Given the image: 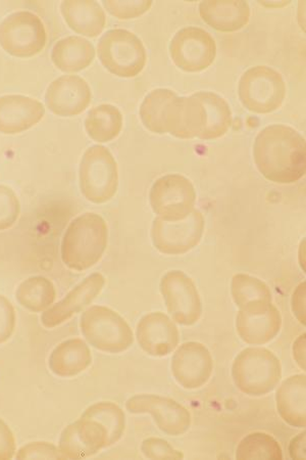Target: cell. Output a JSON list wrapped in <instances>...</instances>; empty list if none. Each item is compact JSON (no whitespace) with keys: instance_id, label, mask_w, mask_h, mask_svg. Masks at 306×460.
Listing matches in <instances>:
<instances>
[{"instance_id":"cell-1","label":"cell","mask_w":306,"mask_h":460,"mask_svg":"<svg viewBox=\"0 0 306 460\" xmlns=\"http://www.w3.org/2000/svg\"><path fill=\"white\" fill-rule=\"evenodd\" d=\"M258 172L275 183H293L306 172L305 139L286 125H271L261 130L253 146Z\"/></svg>"},{"instance_id":"cell-2","label":"cell","mask_w":306,"mask_h":460,"mask_svg":"<svg viewBox=\"0 0 306 460\" xmlns=\"http://www.w3.org/2000/svg\"><path fill=\"white\" fill-rule=\"evenodd\" d=\"M108 239L107 222L99 214H82L66 230L61 249L63 262L74 271L92 269L106 252Z\"/></svg>"},{"instance_id":"cell-3","label":"cell","mask_w":306,"mask_h":460,"mask_svg":"<svg viewBox=\"0 0 306 460\" xmlns=\"http://www.w3.org/2000/svg\"><path fill=\"white\" fill-rule=\"evenodd\" d=\"M231 124L229 103L219 94L201 92L184 98L183 139L220 138L226 135Z\"/></svg>"},{"instance_id":"cell-4","label":"cell","mask_w":306,"mask_h":460,"mask_svg":"<svg viewBox=\"0 0 306 460\" xmlns=\"http://www.w3.org/2000/svg\"><path fill=\"white\" fill-rule=\"evenodd\" d=\"M232 377L236 387L244 394L265 396L281 381V362L268 349L248 348L235 358Z\"/></svg>"},{"instance_id":"cell-5","label":"cell","mask_w":306,"mask_h":460,"mask_svg":"<svg viewBox=\"0 0 306 460\" xmlns=\"http://www.w3.org/2000/svg\"><path fill=\"white\" fill-rule=\"evenodd\" d=\"M80 328L87 342L102 352L122 353L134 342L130 325L109 307L88 308L81 316Z\"/></svg>"},{"instance_id":"cell-6","label":"cell","mask_w":306,"mask_h":460,"mask_svg":"<svg viewBox=\"0 0 306 460\" xmlns=\"http://www.w3.org/2000/svg\"><path fill=\"white\" fill-rule=\"evenodd\" d=\"M80 189L88 201L103 204L117 194L118 172L114 155L102 146L89 147L79 169Z\"/></svg>"},{"instance_id":"cell-7","label":"cell","mask_w":306,"mask_h":460,"mask_svg":"<svg viewBox=\"0 0 306 460\" xmlns=\"http://www.w3.org/2000/svg\"><path fill=\"white\" fill-rule=\"evenodd\" d=\"M97 50L101 64L116 76L132 78L144 69L146 50L144 43L128 30H109L101 37Z\"/></svg>"},{"instance_id":"cell-8","label":"cell","mask_w":306,"mask_h":460,"mask_svg":"<svg viewBox=\"0 0 306 460\" xmlns=\"http://www.w3.org/2000/svg\"><path fill=\"white\" fill-rule=\"evenodd\" d=\"M238 93L242 105L251 112L272 113L285 100V81L270 66H253L239 81Z\"/></svg>"},{"instance_id":"cell-9","label":"cell","mask_w":306,"mask_h":460,"mask_svg":"<svg viewBox=\"0 0 306 460\" xmlns=\"http://www.w3.org/2000/svg\"><path fill=\"white\" fill-rule=\"evenodd\" d=\"M149 203L158 218L169 222L180 221L193 212L197 191L188 178L169 174L153 183L149 192Z\"/></svg>"},{"instance_id":"cell-10","label":"cell","mask_w":306,"mask_h":460,"mask_svg":"<svg viewBox=\"0 0 306 460\" xmlns=\"http://www.w3.org/2000/svg\"><path fill=\"white\" fill-rule=\"evenodd\" d=\"M47 31L41 19L31 12H17L0 24V46L17 58L39 55L47 44Z\"/></svg>"},{"instance_id":"cell-11","label":"cell","mask_w":306,"mask_h":460,"mask_svg":"<svg viewBox=\"0 0 306 460\" xmlns=\"http://www.w3.org/2000/svg\"><path fill=\"white\" fill-rule=\"evenodd\" d=\"M184 98L173 91L159 88L149 93L140 107L144 128L158 135L183 137Z\"/></svg>"},{"instance_id":"cell-12","label":"cell","mask_w":306,"mask_h":460,"mask_svg":"<svg viewBox=\"0 0 306 460\" xmlns=\"http://www.w3.org/2000/svg\"><path fill=\"white\" fill-rule=\"evenodd\" d=\"M203 213L193 210L180 221L155 218L152 227V241L156 250L165 255H184L196 248L205 232Z\"/></svg>"},{"instance_id":"cell-13","label":"cell","mask_w":306,"mask_h":460,"mask_svg":"<svg viewBox=\"0 0 306 460\" xmlns=\"http://www.w3.org/2000/svg\"><path fill=\"white\" fill-rule=\"evenodd\" d=\"M160 288L169 314L176 323L193 325L199 321L203 303L196 284L188 274L180 270L167 272L161 280Z\"/></svg>"},{"instance_id":"cell-14","label":"cell","mask_w":306,"mask_h":460,"mask_svg":"<svg viewBox=\"0 0 306 460\" xmlns=\"http://www.w3.org/2000/svg\"><path fill=\"white\" fill-rule=\"evenodd\" d=\"M171 59L186 72H200L210 66L216 56L213 36L198 27L180 30L170 44Z\"/></svg>"},{"instance_id":"cell-15","label":"cell","mask_w":306,"mask_h":460,"mask_svg":"<svg viewBox=\"0 0 306 460\" xmlns=\"http://www.w3.org/2000/svg\"><path fill=\"white\" fill-rule=\"evenodd\" d=\"M126 408L134 414H152L156 426L169 436L184 435L191 426L190 412L168 397L152 394L133 396L126 402Z\"/></svg>"},{"instance_id":"cell-16","label":"cell","mask_w":306,"mask_h":460,"mask_svg":"<svg viewBox=\"0 0 306 460\" xmlns=\"http://www.w3.org/2000/svg\"><path fill=\"white\" fill-rule=\"evenodd\" d=\"M109 447L111 445L106 427L84 415L64 429L58 444L63 459L91 457Z\"/></svg>"},{"instance_id":"cell-17","label":"cell","mask_w":306,"mask_h":460,"mask_svg":"<svg viewBox=\"0 0 306 460\" xmlns=\"http://www.w3.org/2000/svg\"><path fill=\"white\" fill-rule=\"evenodd\" d=\"M282 316L272 302L252 304L240 309L236 316L239 337L249 345L271 342L281 331Z\"/></svg>"},{"instance_id":"cell-18","label":"cell","mask_w":306,"mask_h":460,"mask_svg":"<svg viewBox=\"0 0 306 460\" xmlns=\"http://www.w3.org/2000/svg\"><path fill=\"white\" fill-rule=\"evenodd\" d=\"M171 373L184 389L196 390L210 380L214 362L208 349L198 342L185 343L171 359Z\"/></svg>"},{"instance_id":"cell-19","label":"cell","mask_w":306,"mask_h":460,"mask_svg":"<svg viewBox=\"0 0 306 460\" xmlns=\"http://www.w3.org/2000/svg\"><path fill=\"white\" fill-rule=\"evenodd\" d=\"M92 89L83 78L65 75L52 83L46 93V102L52 113L74 117L83 113L92 102Z\"/></svg>"},{"instance_id":"cell-20","label":"cell","mask_w":306,"mask_h":460,"mask_svg":"<svg viewBox=\"0 0 306 460\" xmlns=\"http://www.w3.org/2000/svg\"><path fill=\"white\" fill-rule=\"evenodd\" d=\"M106 285L102 274L93 273L74 287L65 298L44 311L41 323L44 328L55 329L83 311L96 299Z\"/></svg>"},{"instance_id":"cell-21","label":"cell","mask_w":306,"mask_h":460,"mask_svg":"<svg viewBox=\"0 0 306 460\" xmlns=\"http://www.w3.org/2000/svg\"><path fill=\"white\" fill-rule=\"evenodd\" d=\"M136 337L142 350L154 358H163L175 350L180 333L169 316L153 313L140 319Z\"/></svg>"},{"instance_id":"cell-22","label":"cell","mask_w":306,"mask_h":460,"mask_svg":"<svg viewBox=\"0 0 306 460\" xmlns=\"http://www.w3.org/2000/svg\"><path fill=\"white\" fill-rule=\"evenodd\" d=\"M46 115V109L37 100L25 95L0 96V133L17 135L32 128Z\"/></svg>"},{"instance_id":"cell-23","label":"cell","mask_w":306,"mask_h":460,"mask_svg":"<svg viewBox=\"0 0 306 460\" xmlns=\"http://www.w3.org/2000/svg\"><path fill=\"white\" fill-rule=\"evenodd\" d=\"M199 13L206 24L222 32L237 31L250 18L249 5L242 0H208L199 4Z\"/></svg>"},{"instance_id":"cell-24","label":"cell","mask_w":306,"mask_h":460,"mask_svg":"<svg viewBox=\"0 0 306 460\" xmlns=\"http://www.w3.org/2000/svg\"><path fill=\"white\" fill-rule=\"evenodd\" d=\"M66 24L74 32L87 37L101 34L107 24L106 13L101 5L89 0H68L61 4Z\"/></svg>"},{"instance_id":"cell-25","label":"cell","mask_w":306,"mask_h":460,"mask_svg":"<svg viewBox=\"0 0 306 460\" xmlns=\"http://www.w3.org/2000/svg\"><path fill=\"white\" fill-rule=\"evenodd\" d=\"M91 349L81 339L66 340L51 352L48 366L59 377H73L83 373L92 365Z\"/></svg>"},{"instance_id":"cell-26","label":"cell","mask_w":306,"mask_h":460,"mask_svg":"<svg viewBox=\"0 0 306 460\" xmlns=\"http://www.w3.org/2000/svg\"><path fill=\"white\" fill-rule=\"evenodd\" d=\"M280 417L288 425L306 426V376L295 375L284 381L275 395Z\"/></svg>"},{"instance_id":"cell-27","label":"cell","mask_w":306,"mask_h":460,"mask_svg":"<svg viewBox=\"0 0 306 460\" xmlns=\"http://www.w3.org/2000/svg\"><path fill=\"white\" fill-rule=\"evenodd\" d=\"M95 58L93 44L83 37L69 36L58 40L51 51L52 62L63 72L84 70Z\"/></svg>"},{"instance_id":"cell-28","label":"cell","mask_w":306,"mask_h":460,"mask_svg":"<svg viewBox=\"0 0 306 460\" xmlns=\"http://www.w3.org/2000/svg\"><path fill=\"white\" fill-rule=\"evenodd\" d=\"M123 128V115L111 105L93 108L85 119L87 135L97 143H109L117 138Z\"/></svg>"},{"instance_id":"cell-29","label":"cell","mask_w":306,"mask_h":460,"mask_svg":"<svg viewBox=\"0 0 306 460\" xmlns=\"http://www.w3.org/2000/svg\"><path fill=\"white\" fill-rule=\"evenodd\" d=\"M57 298L54 284L44 277H32L22 281L16 292V299L22 307L39 314L48 310Z\"/></svg>"},{"instance_id":"cell-30","label":"cell","mask_w":306,"mask_h":460,"mask_svg":"<svg viewBox=\"0 0 306 460\" xmlns=\"http://www.w3.org/2000/svg\"><path fill=\"white\" fill-rule=\"evenodd\" d=\"M231 294L239 309L260 302H272L270 288L249 274H236L231 284Z\"/></svg>"},{"instance_id":"cell-31","label":"cell","mask_w":306,"mask_h":460,"mask_svg":"<svg viewBox=\"0 0 306 460\" xmlns=\"http://www.w3.org/2000/svg\"><path fill=\"white\" fill-rule=\"evenodd\" d=\"M238 460L251 459H283L282 449L274 438L266 433H252L239 443L236 450Z\"/></svg>"},{"instance_id":"cell-32","label":"cell","mask_w":306,"mask_h":460,"mask_svg":"<svg viewBox=\"0 0 306 460\" xmlns=\"http://www.w3.org/2000/svg\"><path fill=\"white\" fill-rule=\"evenodd\" d=\"M82 415L99 420L108 429L110 445L121 440L125 432V413L113 402H99L88 407Z\"/></svg>"},{"instance_id":"cell-33","label":"cell","mask_w":306,"mask_h":460,"mask_svg":"<svg viewBox=\"0 0 306 460\" xmlns=\"http://www.w3.org/2000/svg\"><path fill=\"white\" fill-rule=\"evenodd\" d=\"M21 212L19 199L11 188L0 184V232L16 224Z\"/></svg>"},{"instance_id":"cell-34","label":"cell","mask_w":306,"mask_h":460,"mask_svg":"<svg viewBox=\"0 0 306 460\" xmlns=\"http://www.w3.org/2000/svg\"><path fill=\"white\" fill-rule=\"evenodd\" d=\"M104 7L110 14L118 19L129 20L136 19L145 13L153 5V2H119V0H107L103 2Z\"/></svg>"},{"instance_id":"cell-35","label":"cell","mask_w":306,"mask_h":460,"mask_svg":"<svg viewBox=\"0 0 306 460\" xmlns=\"http://www.w3.org/2000/svg\"><path fill=\"white\" fill-rule=\"evenodd\" d=\"M141 451L148 459H183L181 451L176 450L166 440L148 438L141 445Z\"/></svg>"},{"instance_id":"cell-36","label":"cell","mask_w":306,"mask_h":460,"mask_svg":"<svg viewBox=\"0 0 306 460\" xmlns=\"http://www.w3.org/2000/svg\"><path fill=\"white\" fill-rule=\"evenodd\" d=\"M17 459H63V456L54 444L32 442L19 450Z\"/></svg>"},{"instance_id":"cell-37","label":"cell","mask_w":306,"mask_h":460,"mask_svg":"<svg viewBox=\"0 0 306 460\" xmlns=\"http://www.w3.org/2000/svg\"><path fill=\"white\" fill-rule=\"evenodd\" d=\"M16 329V311L12 303L0 295V345L9 341Z\"/></svg>"},{"instance_id":"cell-38","label":"cell","mask_w":306,"mask_h":460,"mask_svg":"<svg viewBox=\"0 0 306 460\" xmlns=\"http://www.w3.org/2000/svg\"><path fill=\"white\" fill-rule=\"evenodd\" d=\"M16 454V439L12 429L0 419V460L12 459Z\"/></svg>"},{"instance_id":"cell-39","label":"cell","mask_w":306,"mask_h":460,"mask_svg":"<svg viewBox=\"0 0 306 460\" xmlns=\"http://www.w3.org/2000/svg\"><path fill=\"white\" fill-rule=\"evenodd\" d=\"M293 310L298 321L305 325V283L301 284L295 289Z\"/></svg>"},{"instance_id":"cell-40","label":"cell","mask_w":306,"mask_h":460,"mask_svg":"<svg viewBox=\"0 0 306 460\" xmlns=\"http://www.w3.org/2000/svg\"><path fill=\"white\" fill-rule=\"evenodd\" d=\"M305 437L303 432L291 441L289 454L293 459H305Z\"/></svg>"},{"instance_id":"cell-41","label":"cell","mask_w":306,"mask_h":460,"mask_svg":"<svg viewBox=\"0 0 306 460\" xmlns=\"http://www.w3.org/2000/svg\"><path fill=\"white\" fill-rule=\"evenodd\" d=\"M293 355L298 366L305 370V333L296 340Z\"/></svg>"}]
</instances>
